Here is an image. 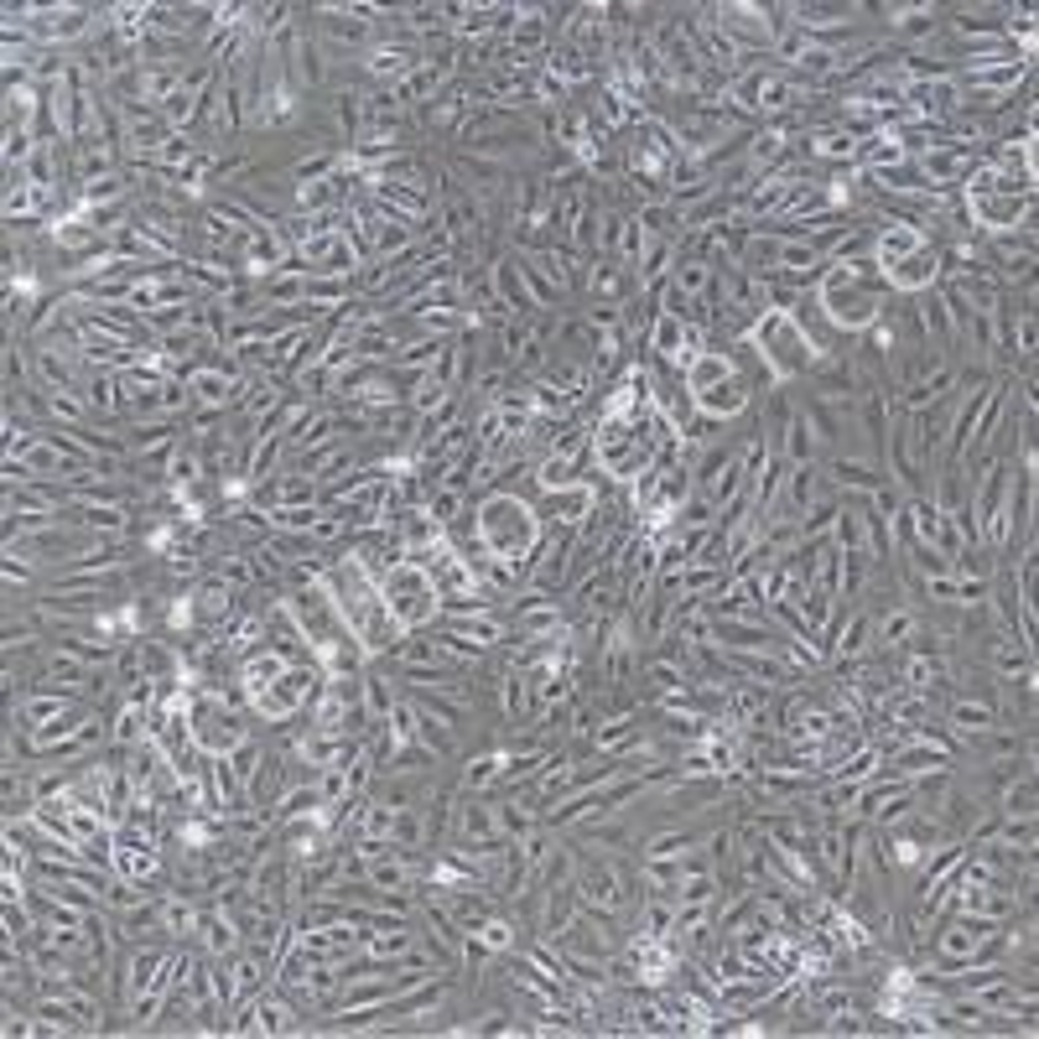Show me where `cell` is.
Masks as SVG:
<instances>
[{
	"instance_id": "cell-1",
	"label": "cell",
	"mask_w": 1039,
	"mask_h": 1039,
	"mask_svg": "<svg viewBox=\"0 0 1039 1039\" xmlns=\"http://www.w3.org/2000/svg\"><path fill=\"white\" fill-rule=\"evenodd\" d=\"M473 514H479V541H483V551H489V557L526 561L530 546L541 541V514H536V504H530V499H520V494L489 489V494H479Z\"/></svg>"
},
{
	"instance_id": "cell-2",
	"label": "cell",
	"mask_w": 1039,
	"mask_h": 1039,
	"mask_svg": "<svg viewBox=\"0 0 1039 1039\" xmlns=\"http://www.w3.org/2000/svg\"><path fill=\"white\" fill-rule=\"evenodd\" d=\"M816 302H821V312L831 318V328L842 338L863 333V328H873L883 312V302L889 297H879V291L868 287H852V276L842 260H821V287H816Z\"/></svg>"
},
{
	"instance_id": "cell-3",
	"label": "cell",
	"mask_w": 1039,
	"mask_h": 1039,
	"mask_svg": "<svg viewBox=\"0 0 1039 1039\" xmlns=\"http://www.w3.org/2000/svg\"><path fill=\"white\" fill-rule=\"evenodd\" d=\"M749 343L759 349V359H765V369H769V380H775V384L811 380L816 353H811V343L796 333V322H790V318H780V312H765V318H759V328L749 333Z\"/></svg>"
},
{
	"instance_id": "cell-4",
	"label": "cell",
	"mask_w": 1039,
	"mask_h": 1039,
	"mask_svg": "<svg viewBox=\"0 0 1039 1039\" xmlns=\"http://www.w3.org/2000/svg\"><path fill=\"white\" fill-rule=\"evenodd\" d=\"M380 598H384V608L396 613V623L406 635L437 623V582H432V572L416 567V561H400V567H390V572L380 577Z\"/></svg>"
},
{
	"instance_id": "cell-5",
	"label": "cell",
	"mask_w": 1039,
	"mask_h": 1039,
	"mask_svg": "<svg viewBox=\"0 0 1039 1039\" xmlns=\"http://www.w3.org/2000/svg\"><path fill=\"white\" fill-rule=\"evenodd\" d=\"M1008 483H1013V463H988L972 483V514H977V526H982V541H988L992 551H1003Z\"/></svg>"
},
{
	"instance_id": "cell-6",
	"label": "cell",
	"mask_w": 1039,
	"mask_h": 1039,
	"mask_svg": "<svg viewBox=\"0 0 1039 1039\" xmlns=\"http://www.w3.org/2000/svg\"><path fill=\"white\" fill-rule=\"evenodd\" d=\"M967 213H972L977 234H1003V229H1019L1023 219H1035V192H982V198H967Z\"/></svg>"
},
{
	"instance_id": "cell-7",
	"label": "cell",
	"mask_w": 1039,
	"mask_h": 1039,
	"mask_svg": "<svg viewBox=\"0 0 1039 1039\" xmlns=\"http://www.w3.org/2000/svg\"><path fill=\"white\" fill-rule=\"evenodd\" d=\"M452 842H463V848H489V842H504L494 806H489L479 790H458V806H452Z\"/></svg>"
},
{
	"instance_id": "cell-8",
	"label": "cell",
	"mask_w": 1039,
	"mask_h": 1039,
	"mask_svg": "<svg viewBox=\"0 0 1039 1039\" xmlns=\"http://www.w3.org/2000/svg\"><path fill=\"white\" fill-rule=\"evenodd\" d=\"M899 104H905V114H910V120H957V110H961V89H957V79L905 83V94H899Z\"/></svg>"
},
{
	"instance_id": "cell-9",
	"label": "cell",
	"mask_w": 1039,
	"mask_h": 1039,
	"mask_svg": "<svg viewBox=\"0 0 1039 1039\" xmlns=\"http://www.w3.org/2000/svg\"><path fill=\"white\" fill-rule=\"evenodd\" d=\"M640 276L629 271V266H619V260L598 256L592 260V276H588V307H629L635 297H640Z\"/></svg>"
},
{
	"instance_id": "cell-10",
	"label": "cell",
	"mask_w": 1039,
	"mask_h": 1039,
	"mask_svg": "<svg viewBox=\"0 0 1039 1039\" xmlns=\"http://www.w3.org/2000/svg\"><path fill=\"white\" fill-rule=\"evenodd\" d=\"M369 83H406L421 68V42H374V48L359 58Z\"/></svg>"
},
{
	"instance_id": "cell-11",
	"label": "cell",
	"mask_w": 1039,
	"mask_h": 1039,
	"mask_svg": "<svg viewBox=\"0 0 1039 1039\" xmlns=\"http://www.w3.org/2000/svg\"><path fill=\"white\" fill-rule=\"evenodd\" d=\"M489 276H494V297H499V307H504L510 318H520V322L541 318V307H536V297H530L526 276H520V256H514V244L494 260V266H489Z\"/></svg>"
},
{
	"instance_id": "cell-12",
	"label": "cell",
	"mask_w": 1039,
	"mask_h": 1039,
	"mask_svg": "<svg viewBox=\"0 0 1039 1039\" xmlns=\"http://www.w3.org/2000/svg\"><path fill=\"white\" fill-rule=\"evenodd\" d=\"M753 396H759V390H753V384H749V380H743V374H738V369H733L728 380L707 384L702 396H697V411H702V416H712V421H722V427H728L733 416H743V411H749V406H753Z\"/></svg>"
},
{
	"instance_id": "cell-13",
	"label": "cell",
	"mask_w": 1039,
	"mask_h": 1039,
	"mask_svg": "<svg viewBox=\"0 0 1039 1039\" xmlns=\"http://www.w3.org/2000/svg\"><path fill=\"white\" fill-rule=\"evenodd\" d=\"M240 946H244L240 920H234L224 905H203V915H198V951H208V957H234Z\"/></svg>"
},
{
	"instance_id": "cell-14",
	"label": "cell",
	"mask_w": 1039,
	"mask_h": 1039,
	"mask_svg": "<svg viewBox=\"0 0 1039 1039\" xmlns=\"http://www.w3.org/2000/svg\"><path fill=\"white\" fill-rule=\"evenodd\" d=\"M63 526L120 541V536L130 530V514H126V504H83V499H73V504H63Z\"/></svg>"
},
{
	"instance_id": "cell-15",
	"label": "cell",
	"mask_w": 1039,
	"mask_h": 1039,
	"mask_svg": "<svg viewBox=\"0 0 1039 1039\" xmlns=\"http://www.w3.org/2000/svg\"><path fill=\"white\" fill-rule=\"evenodd\" d=\"M790 322H796V333L806 338V343H811L816 359H827V353L842 349V333H837V328H831V318L821 312V302H816V291H811V297H800L796 312H790Z\"/></svg>"
},
{
	"instance_id": "cell-16",
	"label": "cell",
	"mask_w": 1039,
	"mask_h": 1039,
	"mask_svg": "<svg viewBox=\"0 0 1039 1039\" xmlns=\"http://www.w3.org/2000/svg\"><path fill=\"white\" fill-rule=\"evenodd\" d=\"M287 749H266V759H260V769L250 775V806H260V811H276V800L287 796Z\"/></svg>"
},
{
	"instance_id": "cell-17",
	"label": "cell",
	"mask_w": 1039,
	"mask_h": 1039,
	"mask_svg": "<svg viewBox=\"0 0 1039 1039\" xmlns=\"http://www.w3.org/2000/svg\"><path fill=\"white\" fill-rule=\"evenodd\" d=\"M873 623H879V608H852L837 645H831V660H863L873 650Z\"/></svg>"
},
{
	"instance_id": "cell-18",
	"label": "cell",
	"mask_w": 1039,
	"mask_h": 1039,
	"mask_svg": "<svg viewBox=\"0 0 1039 1039\" xmlns=\"http://www.w3.org/2000/svg\"><path fill=\"white\" fill-rule=\"evenodd\" d=\"M946 722L961 738H977V733H988V728H998V707L982 702V697H951L946 702Z\"/></svg>"
},
{
	"instance_id": "cell-19",
	"label": "cell",
	"mask_w": 1039,
	"mask_h": 1039,
	"mask_svg": "<svg viewBox=\"0 0 1039 1039\" xmlns=\"http://www.w3.org/2000/svg\"><path fill=\"white\" fill-rule=\"evenodd\" d=\"M396 702H400L396 676L384 671L380 660H369V666H364V718L369 722H384L390 712H396Z\"/></svg>"
},
{
	"instance_id": "cell-20",
	"label": "cell",
	"mask_w": 1039,
	"mask_h": 1039,
	"mask_svg": "<svg viewBox=\"0 0 1039 1039\" xmlns=\"http://www.w3.org/2000/svg\"><path fill=\"white\" fill-rule=\"evenodd\" d=\"M551 42H557V32L546 27L541 6H520V27H514V37H510L514 58H541V52L551 48Z\"/></svg>"
},
{
	"instance_id": "cell-21",
	"label": "cell",
	"mask_w": 1039,
	"mask_h": 1039,
	"mask_svg": "<svg viewBox=\"0 0 1039 1039\" xmlns=\"http://www.w3.org/2000/svg\"><path fill=\"white\" fill-rule=\"evenodd\" d=\"M785 458V463H821V442H816L811 421H806V411L796 406V416H790V427H785L780 448H775Z\"/></svg>"
},
{
	"instance_id": "cell-22",
	"label": "cell",
	"mask_w": 1039,
	"mask_h": 1039,
	"mask_svg": "<svg viewBox=\"0 0 1039 1039\" xmlns=\"http://www.w3.org/2000/svg\"><path fill=\"white\" fill-rule=\"evenodd\" d=\"M992 671L1003 676V681H1019V676L1035 671V650L1019 645L1013 635H1003V629H992Z\"/></svg>"
},
{
	"instance_id": "cell-23",
	"label": "cell",
	"mask_w": 1039,
	"mask_h": 1039,
	"mask_svg": "<svg viewBox=\"0 0 1039 1039\" xmlns=\"http://www.w3.org/2000/svg\"><path fill=\"white\" fill-rule=\"evenodd\" d=\"M541 905H546L541 910V941H557L561 930L577 920V889L572 883H557V889H546Z\"/></svg>"
},
{
	"instance_id": "cell-24",
	"label": "cell",
	"mask_w": 1039,
	"mask_h": 1039,
	"mask_svg": "<svg viewBox=\"0 0 1039 1039\" xmlns=\"http://www.w3.org/2000/svg\"><path fill=\"white\" fill-rule=\"evenodd\" d=\"M328 110H333L338 141H343V151H349V146L364 136V89H338Z\"/></svg>"
},
{
	"instance_id": "cell-25",
	"label": "cell",
	"mask_w": 1039,
	"mask_h": 1039,
	"mask_svg": "<svg viewBox=\"0 0 1039 1039\" xmlns=\"http://www.w3.org/2000/svg\"><path fill=\"white\" fill-rule=\"evenodd\" d=\"M992 811H1003V816H1039V780H1035V769H1019V775L998 790V806H992Z\"/></svg>"
},
{
	"instance_id": "cell-26",
	"label": "cell",
	"mask_w": 1039,
	"mask_h": 1039,
	"mask_svg": "<svg viewBox=\"0 0 1039 1039\" xmlns=\"http://www.w3.org/2000/svg\"><path fill=\"white\" fill-rule=\"evenodd\" d=\"M126 437H130V448H136V452L172 448L177 437H182V421H177V416H151V421H130Z\"/></svg>"
},
{
	"instance_id": "cell-27",
	"label": "cell",
	"mask_w": 1039,
	"mask_h": 1039,
	"mask_svg": "<svg viewBox=\"0 0 1039 1039\" xmlns=\"http://www.w3.org/2000/svg\"><path fill=\"white\" fill-rule=\"evenodd\" d=\"M514 256H520V276H526V287H530V297H536V307H541V312H557V307L567 302V291L546 276V266L530 256V250H514Z\"/></svg>"
},
{
	"instance_id": "cell-28",
	"label": "cell",
	"mask_w": 1039,
	"mask_h": 1039,
	"mask_svg": "<svg viewBox=\"0 0 1039 1039\" xmlns=\"http://www.w3.org/2000/svg\"><path fill=\"white\" fill-rule=\"evenodd\" d=\"M494 816H499V831L510 837V842H520L526 831H536L541 827V811H536V796H510V800H499L494 806Z\"/></svg>"
},
{
	"instance_id": "cell-29",
	"label": "cell",
	"mask_w": 1039,
	"mask_h": 1039,
	"mask_svg": "<svg viewBox=\"0 0 1039 1039\" xmlns=\"http://www.w3.org/2000/svg\"><path fill=\"white\" fill-rule=\"evenodd\" d=\"M998 567H1003V561H998V551H992V546H982V541H977V546H957V551H951V577H977V582H992V577H998Z\"/></svg>"
},
{
	"instance_id": "cell-30",
	"label": "cell",
	"mask_w": 1039,
	"mask_h": 1039,
	"mask_svg": "<svg viewBox=\"0 0 1039 1039\" xmlns=\"http://www.w3.org/2000/svg\"><path fill=\"white\" fill-rule=\"evenodd\" d=\"M738 266H743V271H749L759 287H765V281H775V276H780V240H769V234H753Z\"/></svg>"
},
{
	"instance_id": "cell-31",
	"label": "cell",
	"mask_w": 1039,
	"mask_h": 1039,
	"mask_svg": "<svg viewBox=\"0 0 1039 1039\" xmlns=\"http://www.w3.org/2000/svg\"><path fill=\"white\" fill-rule=\"evenodd\" d=\"M671 266H676V240H650L635 276H640V287H660V281H671Z\"/></svg>"
},
{
	"instance_id": "cell-32",
	"label": "cell",
	"mask_w": 1039,
	"mask_h": 1039,
	"mask_svg": "<svg viewBox=\"0 0 1039 1039\" xmlns=\"http://www.w3.org/2000/svg\"><path fill=\"white\" fill-rule=\"evenodd\" d=\"M260 297H266V307H302L307 302V276L297 271H276L266 276V281H256Z\"/></svg>"
},
{
	"instance_id": "cell-33",
	"label": "cell",
	"mask_w": 1039,
	"mask_h": 1039,
	"mask_svg": "<svg viewBox=\"0 0 1039 1039\" xmlns=\"http://www.w3.org/2000/svg\"><path fill=\"white\" fill-rule=\"evenodd\" d=\"M338 161H343V151H307V157H297L291 161V182L297 188H307V182H333V172H338Z\"/></svg>"
},
{
	"instance_id": "cell-34",
	"label": "cell",
	"mask_w": 1039,
	"mask_h": 1039,
	"mask_svg": "<svg viewBox=\"0 0 1039 1039\" xmlns=\"http://www.w3.org/2000/svg\"><path fill=\"white\" fill-rule=\"evenodd\" d=\"M728 588V567H707V561H691L687 572L676 577V592L681 598H707V592Z\"/></svg>"
},
{
	"instance_id": "cell-35",
	"label": "cell",
	"mask_w": 1039,
	"mask_h": 1039,
	"mask_svg": "<svg viewBox=\"0 0 1039 1039\" xmlns=\"http://www.w3.org/2000/svg\"><path fill=\"white\" fill-rule=\"evenodd\" d=\"M499 775H504V749H489V753H473L463 765V790H489V785H499Z\"/></svg>"
},
{
	"instance_id": "cell-36",
	"label": "cell",
	"mask_w": 1039,
	"mask_h": 1039,
	"mask_svg": "<svg viewBox=\"0 0 1039 1039\" xmlns=\"http://www.w3.org/2000/svg\"><path fill=\"white\" fill-rule=\"evenodd\" d=\"M312 811H322L318 780H307V785H287V796L276 800V821H297V816H312Z\"/></svg>"
},
{
	"instance_id": "cell-37",
	"label": "cell",
	"mask_w": 1039,
	"mask_h": 1039,
	"mask_svg": "<svg viewBox=\"0 0 1039 1039\" xmlns=\"http://www.w3.org/2000/svg\"><path fill=\"white\" fill-rule=\"evenodd\" d=\"M873 629H879V645H883V650H899V645H905V640L915 635V629H920V619H915V608L895 603L879 623H873Z\"/></svg>"
},
{
	"instance_id": "cell-38",
	"label": "cell",
	"mask_w": 1039,
	"mask_h": 1039,
	"mask_svg": "<svg viewBox=\"0 0 1039 1039\" xmlns=\"http://www.w3.org/2000/svg\"><path fill=\"white\" fill-rule=\"evenodd\" d=\"M396 837L400 848H427L432 842V831H427V811L421 806H396Z\"/></svg>"
},
{
	"instance_id": "cell-39",
	"label": "cell",
	"mask_w": 1039,
	"mask_h": 1039,
	"mask_svg": "<svg viewBox=\"0 0 1039 1039\" xmlns=\"http://www.w3.org/2000/svg\"><path fill=\"white\" fill-rule=\"evenodd\" d=\"M318 520H322V504H276L271 510V526L291 530V536H312Z\"/></svg>"
},
{
	"instance_id": "cell-40",
	"label": "cell",
	"mask_w": 1039,
	"mask_h": 1039,
	"mask_svg": "<svg viewBox=\"0 0 1039 1039\" xmlns=\"http://www.w3.org/2000/svg\"><path fill=\"white\" fill-rule=\"evenodd\" d=\"M416 738H421L437 759H452V738H458V733H452L442 718H432V712H421V707H416Z\"/></svg>"
},
{
	"instance_id": "cell-41",
	"label": "cell",
	"mask_w": 1039,
	"mask_h": 1039,
	"mask_svg": "<svg viewBox=\"0 0 1039 1039\" xmlns=\"http://www.w3.org/2000/svg\"><path fill=\"white\" fill-rule=\"evenodd\" d=\"M718 899H722L718 873H687L681 889H676V905H718Z\"/></svg>"
},
{
	"instance_id": "cell-42",
	"label": "cell",
	"mask_w": 1039,
	"mask_h": 1039,
	"mask_svg": "<svg viewBox=\"0 0 1039 1039\" xmlns=\"http://www.w3.org/2000/svg\"><path fill=\"white\" fill-rule=\"evenodd\" d=\"M208 561H213V572L224 577L229 588H240V592L260 588V577H256V561H250V557H208Z\"/></svg>"
},
{
	"instance_id": "cell-43",
	"label": "cell",
	"mask_w": 1039,
	"mask_h": 1039,
	"mask_svg": "<svg viewBox=\"0 0 1039 1039\" xmlns=\"http://www.w3.org/2000/svg\"><path fill=\"white\" fill-rule=\"evenodd\" d=\"M349 297H353V281H338V276H307V302L343 307Z\"/></svg>"
},
{
	"instance_id": "cell-44",
	"label": "cell",
	"mask_w": 1039,
	"mask_h": 1039,
	"mask_svg": "<svg viewBox=\"0 0 1039 1039\" xmlns=\"http://www.w3.org/2000/svg\"><path fill=\"white\" fill-rule=\"evenodd\" d=\"M182 328H192V307H157V312H146V333L151 338H172Z\"/></svg>"
},
{
	"instance_id": "cell-45",
	"label": "cell",
	"mask_w": 1039,
	"mask_h": 1039,
	"mask_svg": "<svg viewBox=\"0 0 1039 1039\" xmlns=\"http://www.w3.org/2000/svg\"><path fill=\"white\" fill-rule=\"evenodd\" d=\"M463 510H468V499L458 494V489H448V483H442V489H432V494H427V514H432V520H437V526H442V530H448V526H452V520H458V514H463Z\"/></svg>"
},
{
	"instance_id": "cell-46",
	"label": "cell",
	"mask_w": 1039,
	"mask_h": 1039,
	"mask_svg": "<svg viewBox=\"0 0 1039 1039\" xmlns=\"http://www.w3.org/2000/svg\"><path fill=\"white\" fill-rule=\"evenodd\" d=\"M224 759H229V769H234V775H240V780L250 785V775H256V769H260V759H266V743H260V738L250 733V738H244V743H234V749H229Z\"/></svg>"
},
{
	"instance_id": "cell-47",
	"label": "cell",
	"mask_w": 1039,
	"mask_h": 1039,
	"mask_svg": "<svg viewBox=\"0 0 1039 1039\" xmlns=\"http://www.w3.org/2000/svg\"><path fill=\"white\" fill-rule=\"evenodd\" d=\"M712 520H718V504H712L707 494H697V489H691V499H681V504H676L671 530H676V526H712Z\"/></svg>"
},
{
	"instance_id": "cell-48",
	"label": "cell",
	"mask_w": 1039,
	"mask_h": 1039,
	"mask_svg": "<svg viewBox=\"0 0 1039 1039\" xmlns=\"http://www.w3.org/2000/svg\"><path fill=\"white\" fill-rule=\"evenodd\" d=\"M479 941L489 946V951H494V957H510L514 946H520V930H514L510 920H504V915H494V920H489V926L479 930Z\"/></svg>"
},
{
	"instance_id": "cell-49",
	"label": "cell",
	"mask_w": 1039,
	"mask_h": 1039,
	"mask_svg": "<svg viewBox=\"0 0 1039 1039\" xmlns=\"http://www.w3.org/2000/svg\"><path fill=\"white\" fill-rule=\"evenodd\" d=\"M6 588L17 592V588H27V582H37V561L32 557H21V551H6Z\"/></svg>"
},
{
	"instance_id": "cell-50",
	"label": "cell",
	"mask_w": 1039,
	"mask_h": 1039,
	"mask_svg": "<svg viewBox=\"0 0 1039 1039\" xmlns=\"http://www.w3.org/2000/svg\"><path fill=\"white\" fill-rule=\"evenodd\" d=\"M905 499H910V494H905V489H899L895 479H883L879 489L868 494V504H873V510H879V514H889V520H895V514L905 510Z\"/></svg>"
},
{
	"instance_id": "cell-51",
	"label": "cell",
	"mask_w": 1039,
	"mask_h": 1039,
	"mask_svg": "<svg viewBox=\"0 0 1039 1039\" xmlns=\"http://www.w3.org/2000/svg\"><path fill=\"white\" fill-rule=\"evenodd\" d=\"M489 961H494V951H489L479 936H463V946H458V972H479Z\"/></svg>"
},
{
	"instance_id": "cell-52",
	"label": "cell",
	"mask_w": 1039,
	"mask_h": 1039,
	"mask_svg": "<svg viewBox=\"0 0 1039 1039\" xmlns=\"http://www.w3.org/2000/svg\"><path fill=\"white\" fill-rule=\"evenodd\" d=\"M926 598L936 608H961L957 603V577H951V572H946V577H926Z\"/></svg>"
}]
</instances>
